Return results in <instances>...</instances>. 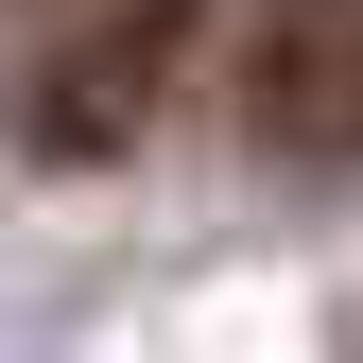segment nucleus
<instances>
[{
	"instance_id": "f03ea898",
	"label": "nucleus",
	"mask_w": 363,
	"mask_h": 363,
	"mask_svg": "<svg viewBox=\"0 0 363 363\" xmlns=\"http://www.w3.org/2000/svg\"><path fill=\"white\" fill-rule=\"evenodd\" d=\"M242 139L259 156H363V0H259L242 18Z\"/></svg>"
},
{
	"instance_id": "f257e3e1",
	"label": "nucleus",
	"mask_w": 363,
	"mask_h": 363,
	"mask_svg": "<svg viewBox=\"0 0 363 363\" xmlns=\"http://www.w3.org/2000/svg\"><path fill=\"white\" fill-rule=\"evenodd\" d=\"M191 35H208V0H69V18L35 35V69H18V139L35 156H121L173 104Z\"/></svg>"
}]
</instances>
